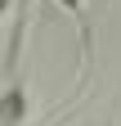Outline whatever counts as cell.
Listing matches in <instances>:
<instances>
[{
    "label": "cell",
    "instance_id": "obj_1",
    "mask_svg": "<svg viewBox=\"0 0 121 126\" xmlns=\"http://www.w3.org/2000/svg\"><path fill=\"white\" fill-rule=\"evenodd\" d=\"M27 113H32V99H27V90L18 81L0 90V126H23Z\"/></svg>",
    "mask_w": 121,
    "mask_h": 126
},
{
    "label": "cell",
    "instance_id": "obj_2",
    "mask_svg": "<svg viewBox=\"0 0 121 126\" xmlns=\"http://www.w3.org/2000/svg\"><path fill=\"white\" fill-rule=\"evenodd\" d=\"M13 5H18V0H0V18H5V14H9Z\"/></svg>",
    "mask_w": 121,
    "mask_h": 126
}]
</instances>
